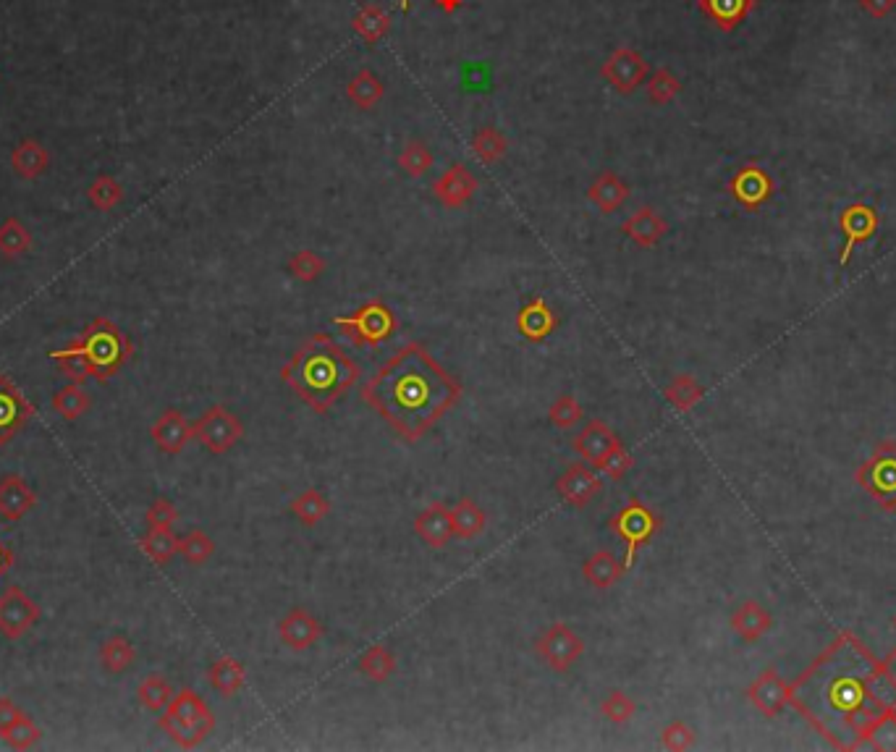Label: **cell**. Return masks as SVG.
I'll list each match as a JSON object with an SVG mask.
<instances>
[{
	"label": "cell",
	"instance_id": "1",
	"mask_svg": "<svg viewBox=\"0 0 896 752\" xmlns=\"http://www.w3.org/2000/svg\"><path fill=\"white\" fill-rule=\"evenodd\" d=\"M462 399V386L422 344H404L362 386L373 407L401 441H422Z\"/></svg>",
	"mask_w": 896,
	"mask_h": 752
},
{
	"label": "cell",
	"instance_id": "2",
	"mask_svg": "<svg viewBox=\"0 0 896 752\" xmlns=\"http://www.w3.org/2000/svg\"><path fill=\"white\" fill-rule=\"evenodd\" d=\"M359 378L362 370L357 362L328 333H312L281 367L283 383L318 414L331 412L333 404L349 394Z\"/></svg>",
	"mask_w": 896,
	"mask_h": 752
},
{
	"label": "cell",
	"instance_id": "3",
	"mask_svg": "<svg viewBox=\"0 0 896 752\" xmlns=\"http://www.w3.org/2000/svg\"><path fill=\"white\" fill-rule=\"evenodd\" d=\"M69 346L84 354L92 367V378L100 386H105L118 370H124V365H129V359L134 357L131 339L108 318L92 320Z\"/></svg>",
	"mask_w": 896,
	"mask_h": 752
},
{
	"label": "cell",
	"instance_id": "4",
	"mask_svg": "<svg viewBox=\"0 0 896 752\" xmlns=\"http://www.w3.org/2000/svg\"><path fill=\"white\" fill-rule=\"evenodd\" d=\"M158 726L181 750H194L215 732V713L200 695L189 687L179 690L160 713Z\"/></svg>",
	"mask_w": 896,
	"mask_h": 752
},
{
	"label": "cell",
	"instance_id": "5",
	"mask_svg": "<svg viewBox=\"0 0 896 752\" xmlns=\"http://www.w3.org/2000/svg\"><path fill=\"white\" fill-rule=\"evenodd\" d=\"M333 323L344 331L346 341H352L354 346H380L399 331L396 312L380 299H370L349 315H336Z\"/></svg>",
	"mask_w": 896,
	"mask_h": 752
},
{
	"label": "cell",
	"instance_id": "6",
	"mask_svg": "<svg viewBox=\"0 0 896 752\" xmlns=\"http://www.w3.org/2000/svg\"><path fill=\"white\" fill-rule=\"evenodd\" d=\"M535 653L556 674H566L585 653V640L566 621H553L535 640Z\"/></svg>",
	"mask_w": 896,
	"mask_h": 752
},
{
	"label": "cell",
	"instance_id": "7",
	"mask_svg": "<svg viewBox=\"0 0 896 752\" xmlns=\"http://www.w3.org/2000/svg\"><path fill=\"white\" fill-rule=\"evenodd\" d=\"M192 433L210 454H228L244 438V422L223 404H213L192 422Z\"/></svg>",
	"mask_w": 896,
	"mask_h": 752
},
{
	"label": "cell",
	"instance_id": "8",
	"mask_svg": "<svg viewBox=\"0 0 896 752\" xmlns=\"http://www.w3.org/2000/svg\"><path fill=\"white\" fill-rule=\"evenodd\" d=\"M650 63L648 58L642 56L640 50L629 48V45H619V48L600 63V76L603 82L621 97L635 95L642 84L648 82Z\"/></svg>",
	"mask_w": 896,
	"mask_h": 752
},
{
	"label": "cell",
	"instance_id": "9",
	"mask_svg": "<svg viewBox=\"0 0 896 752\" xmlns=\"http://www.w3.org/2000/svg\"><path fill=\"white\" fill-rule=\"evenodd\" d=\"M658 527H661L658 517L642 501H629L611 517V532L627 543V559H624L627 569L635 561L637 551L658 532Z\"/></svg>",
	"mask_w": 896,
	"mask_h": 752
},
{
	"label": "cell",
	"instance_id": "10",
	"mask_svg": "<svg viewBox=\"0 0 896 752\" xmlns=\"http://www.w3.org/2000/svg\"><path fill=\"white\" fill-rule=\"evenodd\" d=\"M40 621V606L19 585L0 593V635L6 640H21Z\"/></svg>",
	"mask_w": 896,
	"mask_h": 752
},
{
	"label": "cell",
	"instance_id": "11",
	"mask_svg": "<svg viewBox=\"0 0 896 752\" xmlns=\"http://www.w3.org/2000/svg\"><path fill=\"white\" fill-rule=\"evenodd\" d=\"M35 417V407L14 380L0 373V446H8Z\"/></svg>",
	"mask_w": 896,
	"mask_h": 752
},
{
	"label": "cell",
	"instance_id": "12",
	"mask_svg": "<svg viewBox=\"0 0 896 752\" xmlns=\"http://www.w3.org/2000/svg\"><path fill=\"white\" fill-rule=\"evenodd\" d=\"M477 192V176L464 163H454L433 181V197L448 210H462Z\"/></svg>",
	"mask_w": 896,
	"mask_h": 752
},
{
	"label": "cell",
	"instance_id": "13",
	"mask_svg": "<svg viewBox=\"0 0 896 752\" xmlns=\"http://www.w3.org/2000/svg\"><path fill=\"white\" fill-rule=\"evenodd\" d=\"M323 621L315 614H310L307 608H291L289 614L278 621V637L289 650L294 653H302V650H310L315 642L323 637Z\"/></svg>",
	"mask_w": 896,
	"mask_h": 752
},
{
	"label": "cell",
	"instance_id": "14",
	"mask_svg": "<svg viewBox=\"0 0 896 752\" xmlns=\"http://www.w3.org/2000/svg\"><path fill=\"white\" fill-rule=\"evenodd\" d=\"M556 490H559V496L564 498L566 504L577 506V509H585V506L598 496L600 490H603V483H600L598 472L590 470L587 464L574 462L559 475Z\"/></svg>",
	"mask_w": 896,
	"mask_h": 752
},
{
	"label": "cell",
	"instance_id": "15",
	"mask_svg": "<svg viewBox=\"0 0 896 752\" xmlns=\"http://www.w3.org/2000/svg\"><path fill=\"white\" fill-rule=\"evenodd\" d=\"M150 438L155 441V446H158L163 454L179 456L181 451L187 449V443L194 441L192 422H189L187 414L179 412V409H166L158 420L152 422Z\"/></svg>",
	"mask_w": 896,
	"mask_h": 752
},
{
	"label": "cell",
	"instance_id": "16",
	"mask_svg": "<svg viewBox=\"0 0 896 752\" xmlns=\"http://www.w3.org/2000/svg\"><path fill=\"white\" fill-rule=\"evenodd\" d=\"M37 506L35 488L21 475L0 477V519L19 522Z\"/></svg>",
	"mask_w": 896,
	"mask_h": 752
},
{
	"label": "cell",
	"instance_id": "17",
	"mask_svg": "<svg viewBox=\"0 0 896 752\" xmlns=\"http://www.w3.org/2000/svg\"><path fill=\"white\" fill-rule=\"evenodd\" d=\"M414 532L417 538L428 548H446L448 540L454 538V527H451V509L443 506L441 501H433L414 517Z\"/></svg>",
	"mask_w": 896,
	"mask_h": 752
},
{
	"label": "cell",
	"instance_id": "18",
	"mask_svg": "<svg viewBox=\"0 0 896 752\" xmlns=\"http://www.w3.org/2000/svg\"><path fill=\"white\" fill-rule=\"evenodd\" d=\"M514 323H517V331L522 333L524 339L532 341V344H540V341L553 336V331L559 328V315L548 307V302L543 297H535L517 312Z\"/></svg>",
	"mask_w": 896,
	"mask_h": 752
},
{
	"label": "cell",
	"instance_id": "19",
	"mask_svg": "<svg viewBox=\"0 0 896 752\" xmlns=\"http://www.w3.org/2000/svg\"><path fill=\"white\" fill-rule=\"evenodd\" d=\"M729 192L734 194V200H737L739 205H745V207H750V210H755V207H760L763 202L768 200V197H771L773 184L763 168L745 166V168H739V171L731 176Z\"/></svg>",
	"mask_w": 896,
	"mask_h": 752
},
{
	"label": "cell",
	"instance_id": "20",
	"mask_svg": "<svg viewBox=\"0 0 896 752\" xmlns=\"http://www.w3.org/2000/svg\"><path fill=\"white\" fill-rule=\"evenodd\" d=\"M619 441L621 438L606 420H590L574 438V451L595 467Z\"/></svg>",
	"mask_w": 896,
	"mask_h": 752
},
{
	"label": "cell",
	"instance_id": "21",
	"mask_svg": "<svg viewBox=\"0 0 896 752\" xmlns=\"http://www.w3.org/2000/svg\"><path fill=\"white\" fill-rule=\"evenodd\" d=\"M629 194H632V189H629V184L621 179L619 173L600 171L593 184H590V189H587V200H590V205L598 207L603 215H611L624 207Z\"/></svg>",
	"mask_w": 896,
	"mask_h": 752
},
{
	"label": "cell",
	"instance_id": "22",
	"mask_svg": "<svg viewBox=\"0 0 896 752\" xmlns=\"http://www.w3.org/2000/svg\"><path fill=\"white\" fill-rule=\"evenodd\" d=\"M621 231H624V236H629L637 247L653 249L658 247V242L666 236L669 223L663 221L653 207H640L637 213H632L627 221L621 223Z\"/></svg>",
	"mask_w": 896,
	"mask_h": 752
},
{
	"label": "cell",
	"instance_id": "23",
	"mask_svg": "<svg viewBox=\"0 0 896 752\" xmlns=\"http://www.w3.org/2000/svg\"><path fill=\"white\" fill-rule=\"evenodd\" d=\"M876 228H878V215L873 207L852 205L841 213V231L847 234V244H844V252H841V265H847L855 244L870 239V236L876 234Z\"/></svg>",
	"mask_w": 896,
	"mask_h": 752
},
{
	"label": "cell",
	"instance_id": "24",
	"mask_svg": "<svg viewBox=\"0 0 896 752\" xmlns=\"http://www.w3.org/2000/svg\"><path fill=\"white\" fill-rule=\"evenodd\" d=\"M624 572H627L624 561H621L614 551H608V548L595 551L593 556L582 564V577H585L587 585L595 587V590H608V587H614L616 582L624 577Z\"/></svg>",
	"mask_w": 896,
	"mask_h": 752
},
{
	"label": "cell",
	"instance_id": "25",
	"mask_svg": "<svg viewBox=\"0 0 896 752\" xmlns=\"http://www.w3.org/2000/svg\"><path fill=\"white\" fill-rule=\"evenodd\" d=\"M386 97V84L373 69H359L346 84V100L359 111H375Z\"/></svg>",
	"mask_w": 896,
	"mask_h": 752
},
{
	"label": "cell",
	"instance_id": "26",
	"mask_svg": "<svg viewBox=\"0 0 896 752\" xmlns=\"http://www.w3.org/2000/svg\"><path fill=\"white\" fill-rule=\"evenodd\" d=\"M697 8L716 24L721 32H734L755 8V0H697Z\"/></svg>",
	"mask_w": 896,
	"mask_h": 752
},
{
	"label": "cell",
	"instance_id": "27",
	"mask_svg": "<svg viewBox=\"0 0 896 752\" xmlns=\"http://www.w3.org/2000/svg\"><path fill=\"white\" fill-rule=\"evenodd\" d=\"M11 168H14V173L19 179L24 181L37 179V176H42V173L50 168L48 150H45L40 142H35V139H24V142H19V145L14 147V152H11Z\"/></svg>",
	"mask_w": 896,
	"mask_h": 752
},
{
	"label": "cell",
	"instance_id": "28",
	"mask_svg": "<svg viewBox=\"0 0 896 752\" xmlns=\"http://www.w3.org/2000/svg\"><path fill=\"white\" fill-rule=\"evenodd\" d=\"M207 682L218 695L234 697L236 692L242 690L244 682H247V671H244V663L236 661L231 656H221L218 661L210 663L207 669Z\"/></svg>",
	"mask_w": 896,
	"mask_h": 752
},
{
	"label": "cell",
	"instance_id": "29",
	"mask_svg": "<svg viewBox=\"0 0 896 752\" xmlns=\"http://www.w3.org/2000/svg\"><path fill=\"white\" fill-rule=\"evenodd\" d=\"M352 29L367 45H378L391 32V14L383 6H378V3H367V6H362L354 14Z\"/></svg>",
	"mask_w": 896,
	"mask_h": 752
},
{
	"label": "cell",
	"instance_id": "30",
	"mask_svg": "<svg viewBox=\"0 0 896 752\" xmlns=\"http://www.w3.org/2000/svg\"><path fill=\"white\" fill-rule=\"evenodd\" d=\"M139 548L147 559L158 566H166L179 553L181 538L173 532V527H147L145 538L139 540Z\"/></svg>",
	"mask_w": 896,
	"mask_h": 752
},
{
	"label": "cell",
	"instance_id": "31",
	"mask_svg": "<svg viewBox=\"0 0 896 752\" xmlns=\"http://www.w3.org/2000/svg\"><path fill=\"white\" fill-rule=\"evenodd\" d=\"M488 525V517L485 511L480 509L477 501L472 498H462L451 506V527H454V538L459 540H472L477 538L480 532Z\"/></svg>",
	"mask_w": 896,
	"mask_h": 752
},
{
	"label": "cell",
	"instance_id": "32",
	"mask_svg": "<svg viewBox=\"0 0 896 752\" xmlns=\"http://www.w3.org/2000/svg\"><path fill=\"white\" fill-rule=\"evenodd\" d=\"M472 152L485 166L501 163L506 158V152H509V137L498 126H480L472 134Z\"/></svg>",
	"mask_w": 896,
	"mask_h": 752
},
{
	"label": "cell",
	"instance_id": "33",
	"mask_svg": "<svg viewBox=\"0 0 896 752\" xmlns=\"http://www.w3.org/2000/svg\"><path fill=\"white\" fill-rule=\"evenodd\" d=\"M865 485L886 504L896 501V454L881 456L865 470Z\"/></svg>",
	"mask_w": 896,
	"mask_h": 752
},
{
	"label": "cell",
	"instance_id": "34",
	"mask_svg": "<svg viewBox=\"0 0 896 752\" xmlns=\"http://www.w3.org/2000/svg\"><path fill=\"white\" fill-rule=\"evenodd\" d=\"M291 514H294L297 522H302L304 527H315L331 514V501H328L325 493H320L318 488H307L291 501Z\"/></svg>",
	"mask_w": 896,
	"mask_h": 752
},
{
	"label": "cell",
	"instance_id": "35",
	"mask_svg": "<svg viewBox=\"0 0 896 752\" xmlns=\"http://www.w3.org/2000/svg\"><path fill=\"white\" fill-rule=\"evenodd\" d=\"M134 661H137V648L129 637L111 635L100 645V663L108 674H121V671L131 669Z\"/></svg>",
	"mask_w": 896,
	"mask_h": 752
},
{
	"label": "cell",
	"instance_id": "36",
	"mask_svg": "<svg viewBox=\"0 0 896 752\" xmlns=\"http://www.w3.org/2000/svg\"><path fill=\"white\" fill-rule=\"evenodd\" d=\"M53 412L61 414L63 420H79L82 414H87L92 409V396L82 388V383H69V386L58 388L50 401Z\"/></svg>",
	"mask_w": 896,
	"mask_h": 752
},
{
	"label": "cell",
	"instance_id": "37",
	"mask_svg": "<svg viewBox=\"0 0 896 752\" xmlns=\"http://www.w3.org/2000/svg\"><path fill=\"white\" fill-rule=\"evenodd\" d=\"M359 671L362 677L375 684H383L396 674V656L386 645H373L365 650V656L359 658Z\"/></svg>",
	"mask_w": 896,
	"mask_h": 752
},
{
	"label": "cell",
	"instance_id": "38",
	"mask_svg": "<svg viewBox=\"0 0 896 752\" xmlns=\"http://www.w3.org/2000/svg\"><path fill=\"white\" fill-rule=\"evenodd\" d=\"M435 155L422 139H409L399 152V168L409 179H422L433 168Z\"/></svg>",
	"mask_w": 896,
	"mask_h": 752
},
{
	"label": "cell",
	"instance_id": "39",
	"mask_svg": "<svg viewBox=\"0 0 896 752\" xmlns=\"http://www.w3.org/2000/svg\"><path fill=\"white\" fill-rule=\"evenodd\" d=\"M325 268H328V263H325L315 249H299V252H294L289 257V263H286V273L299 283L320 281Z\"/></svg>",
	"mask_w": 896,
	"mask_h": 752
},
{
	"label": "cell",
	"instance_id": "40",
	"mask_svg": "<svg viewBox=\"0 0 896 752\" xmlns=\"http://www.w3.org/2000/svg\"><path fill=\"white\" fill-rule=\"evenodd\" d=\"M173 695H176V692H173L171 682L160 677V674H150V677L142 679V684L137 687V700L152 713L166 711L168 703L173 700Z\"/></svg>",
	"mask_w": 896,
	"mask_h": 752
},
{
	"label": "cell",
	"instance_id": "41",
	"mask_svg": "<svg viewBox=\"0 0 896 752\" xmlns=\"http://www.w3.org/2000/svg\"><path fill=\"white\" fill-rule=\"evenodd\" d=\"M645 90H648V100L653 105H669L674 103L679 92H682V79L674 74L671 69L661 66L658 71L648 76V82H645Z\"/></svg>",
	"mask_w": 896,
	"mask_h": 752
},
{
	"label": "cell",
	"instance_id": "42",
	"mask_svg": "<svg viewBox=\"0 0 896 752\" xmlns=\"http://www.w3.org/2000/svg\"><path fill=\"white\" fill-rule=\"evenodd\" d=\"M0 739H3L11 750H32V747L42 739V729L35 724V718L21 711L14 724L0 734Z\"/></svg>",
	"mask_w": 896,
	"mask_h": 752
},
{
	"label": "cell",
	"instance_id": "43",
	"mask_svg": "<svg viewBox=\"0 0 896 752\" xmlns=\"http://www.w3.org/2000/svg\"><path fill=\"white\" fill-rule=\"evenodd\" d=\"M29 247H32V234L19 218H6L0 223V255L21 257L27 255Z\"/></svg>",
	"mask_w": 896,
	"mask_h": 752
},
{
	"label": "cell",
	"instance_id": "44",
	"mask_svg": "<svg viewBox=\"0 0 896 752\" xmlns=\"http://www.w3.org/2000/svg\"><path fill=\"white\" fill-rule=\"evenodd\" d=\"M48 357L61 367V373L71 380V383H84L87 378H92L90 362L84 359L82 352H76L71 346H63V349H53L48 352Z\"/></svg>",
	"mask_w": 896,
	"mask_h": 752
},
{
	"label": "cell",
	"instance_id": "45",
	"mask_svg": "<svg viewBox=\"0 0 896 752\" xmlns=\"http://www.w3.org/2000/svg\"><path fill=\"white\" fill-rule=\"evenodd\" d=\"M179 553L184 556L189 566H202L213 559L215 553V540L207 535L205 530H192L181 538Z\"/></svg>",
	"mask_w": 896,
	"mask_h": 752
},
{
	"label": "cell",
	"instance_id": "46",
	"mask_svg": "<svg viewBox=\"0 0 896 752\" xmlns=\"http://www.w3.org/2000/svg\"><path fill=\"white\" fill-rule=\"evenodd\" d=\"M548 420H551L553 428L572 430L574 425L585 420V409H582V404L572 394H561L559 399L553 401L551 409H548Z\"/></svg>",
	"mask_w": 896,
	"mask_h": 752
},
{
	"label": "cell",
	"instance_id": "47",
	"mask_svg": "<svg viewBox=\"0 0 896 752\" xmlns=\"http://www.w3.org/2000/svg\"><path fill=\"white\" fill-rule=\"evenodd\" d=\"M87 197H90L95 210H105L108 213V210H113L118 202L124 200V187L113 176H97L90 184V189H87Z\"/></svg>",
	"mask_w": 896,
	"mask_h": 752
},
{
	"label": "cell",
	"instance_id": "48",
	"mask_svg": "<svg viewBox=\"0 0 896 752\" xmlns=\"http://www.w3.org/2000/svg\"><path fill=\"white\" fill-rule=\"evenodd\" d=\"M637 713V703L624 690H611L600 700V716L611 721V724H627L629 718Z\"/></svg>",
	"mask_w": 896,
	"mask_h": 752
},
{
	"label": "cell",
	"instance_id": "49",
	"mask_svg": "<svg viewBox=\"0 0 896 752\" xmlns=\"http://www.w3.org/2000/svg\"><path fill=\"white\" fill-rule=\"evenodd\" d=\"M700 396H703V388L697 386L690 375H679V378H674V383L666 388V399H669L676 409H682V412L684 409H690Z\"/></svg>",
	"mask_w": 896,
	"mask_h": 752
},
{
	"label": "cell",
	"instance_id": "50",
	"mask_svg": "<svg viewBox=\"0 0 896 752\" xmlns=\"http://www.w3.org/2000/svg\"><path fill=\"white\" fill-rule=\"evenodd\" d=\"M595 467H598L606 477H611V480H621V477L629 472V467H632V454H629L627 446L619 441L614 449L608 451V454L595 464Z\"/></svg>",
	"mask_w": 896,
	"mask_h": 752
},
{
	"label": "cell",
	"instance_id": "51",
	"mask_svg": "<svg viewBox=\"0 0 896 752\" xmlns=\"http://www.w3.org/2000/svg\"><path fill=\"white\" fill-rule=\"evenodd\" d=\"M147 527H173L179 522V509L168 498H155L145 514Z\"/></svg>",
	"mask_w": 896,
	"mask_h": 752
},
{
	"label": "cell",
	"instance_id": "52",
	"mask_svg": "<svg viewBox=\"0 0 896 752\" xmlns=\"http://www.w3.org/2000/svg\"><path fill=\"white\" fill-rule=\"evenodd\" d=\"M661 742L663 747H669V750H687V747L695 742V734H692V729L687 724L674 721V724H669L661 732Z\"/></svg>",
	"mask_w": 896,
	"mask_h": 752
},
{
	"label": "cell",
	"instance_id": "53",
	"mask_svg": "<svg viewBox=\"0 0 896 752\" xmlns=\"http://www.w3.org/2000/svg\"><path fill=\"white\" fill-rule=\"evenodd\" d=\"M464 76H467V79H464V87H467V90H477V87H483L485 90L490 84V74L483 63H469L467 69H464Z\"/></svg>",
	"mask_w": 896,
	"mask_h": 752
},
{
	"label": "cell",
	"instance_id": "54",
	"mask_svg": "<svg viewBox=\"0 0 896 752\" xmlns=\"http://www.w3.org/2000/svg\"><path fill=\"white\" fill-rule=\"evenodd\" d=\"M19 713H21V708L14 703V700H11V697L8 695L0 697V734L6 732L8 726L14 724L16 718H19Z\"/></svg>",
	"mask_w": 896,
	"mask_h": 752
},
{
	"label": "cell",
	"instance_id": "55",
	"mask_svg": "<svg viewBox=\"0 0 896 752\" xmlns=\"http://www.w3.org/2000/svg\"><path fill=\"white\" fill-rule=\"evenodd\" d=\"M862 11H868L873 19H886L896 8V0H860Z\"/></svg>",
	"mask_w": 896,
	"mask_h": 752
},
{
	"label": "cell",
	"instance_id": "56",
	"mask_svg": "<svg viewBox=\"0 0 896 752\" xmlns=\"http://www.w3.org/2000/svg\"><path fill=\"white\" fill-rule=\"evenodd\" d=\"M11 566H14V551H11V548H8L6 543L0 540V577H3V574H8V569H11Z\"/></svg>",
	"mask_w": 896,
	"mask_h": 752
},
{
	"label": "cell",
	"instance_id": "57",
	"mask_svg": "<svg viewBox=\"0 0 896 752\" xmlns=\"http://www.w3.org/2000/svg\"><path fill=\"white\" fill-rule=\"evenodd\" d=\"M433 6L438 8V11H443L446 16H451L464 6V0H433Z\"/></svg>",
	"mask_w": 896,
	"mask_h": 752
},
{
	"label": "cell",
	"instance_id": "58",
	"mask_svg": "<svg viewBox=\"0 0 896 752\" xmlns=\"http://www.w3.org/2000/svg\"><path fill=\"white\" fill-rule=\"evenodd\" d=\"M401 11H409V0H401Z\"/></svg>",
	"mask_w": 896,
	"mask_h": 752
}]
</instances>
